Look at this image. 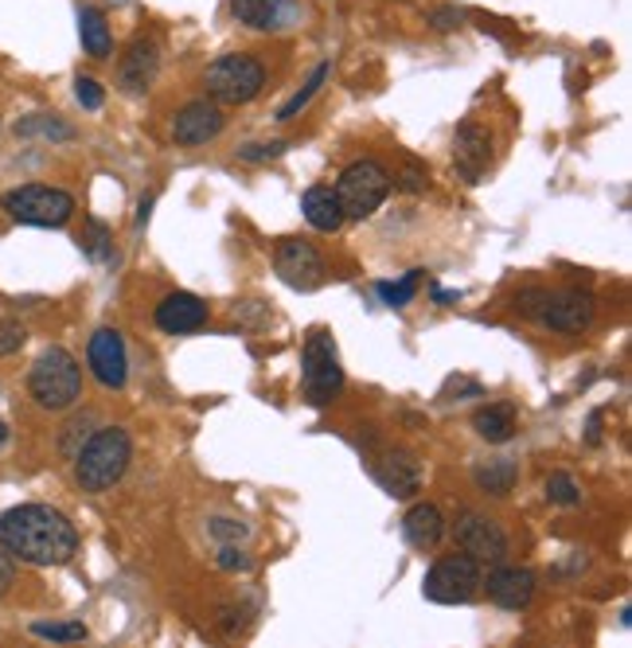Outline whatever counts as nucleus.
Masks as SVG:
<instances>
[{
  "mask_svg": "<svg viewBox=\"0 0 632 648\" xmlns=\"http://www.w3.org/2000/svg\"><path fill=\"white\" fill-rule=\"evenodd\" d=\"M0 547L16 563L67 566L79 555V528L51 504H16L0 511Z\"/></svg>",
  "mask_w": 632,
  "mask_h": 648,
  "instance_id": "f257e3e1",
  "label": "nucleus"
},
{
  "mask_svg": "<svg viewBox=\"0 0 632 648\" xmlns=\"http://www.w3.org/2000/svg\"><path fill=\"white\" fill-rule=\"evenodd\" d=\"M71 461H74V484L83 493L91 496L110 493L114 484L126 476L129 461H133V438H129L126 426H102L83 441V449Z\"/></svg>",
  "mask_w": 632,
  "mask_h": 648,
  "instance_id": "f03ea898",
  "label": "nucleus"
},
{
  "mask_svg": "<svg viewBox=\"0 0 632 648\" xmlns=\"http://www.w3.org/2000/svg\"><path fill=\"white\" fill-rule=\"evenodd\" d=\"M512 309L550 332H586L597 320V297L589 290H542V285H527V290L515 293Z\"/></svg>",
  "mask_w": 632,
  "mask_h": 648,
  "instance_id": "7ed1b4c3",
  "label": "nucleus"
},
{
  "mask_svg": "<svg viewBox=\"0 0 632 648\" xmlns=\"http://www.w3.org/2000/svg\"><path fill=\"white\" fill-rule=\"evenodd\" d=\"M28 399L51 414L71 411L83 399V367L67 347L51 344L36 356V364L28 367Z\"/></svg>",
  "mask_w": 632,
  "mask_h": 648,
  "instance_id": "20e7f679",
  "label": "nucleus"
},
{
  "mask_svg": "<svg viewBox=\"0 0 632 648\" xmlns=\"http://www.w3.org/2000/svg\"><path fill=\"white\" fill-rule=\"evenodd\" d=\"M0 211L9 215L12 223H24V227H67L74 220V196L67 188H51V184H20L12 192L0 196Z\"/></svg>",
  "mask_w": 632,
  "mask_h": 648,
  "instance_id": "39448f33",
  "label": "nucleus"
},
{
  "mask_svg": "<svg viewBox=\"0 0 632 648\" xmlns=\"http://www.w3.org/2000/svg\"><path fill=\"white\" fill-rule=\"evenodd\" d=\"M203 86H207V98L219 102V106H250L258 94L266 91V67L258 56L230 51V56L207 63Z\"/></svg>",
  "mask_w": 632,
  "mask_h": 648,
  "instance_id": "423d86ee",
  "label": "nucleus"
},
{
  "mask_svg": "<svg viewBox=\"0 0 632 648\" xmlns=\"http://www.w3.org/2000/svg\"><path fill=\"white\" fill-rule=\"evenodd\" d=\"M391 173H386L383 161H375V156H359V161H351L344 173H339L336 180V200H339V211H344V220H371L379 208H383V200L391 196Z\"/></svg>",
  "mask_w": 632,
  "mask_h": 648,
  "instance_id": "0eeeda50",
  "label": "nucleus"
},
{
  "mask_svg": "<svg viewBox=\"0 0 632 648\" xmlns=\"http://www.w3.org/2000/svg\"><path fill=\"white\" fill-rule=\"evenodd\" d=\"M301 384H305V399L312 407H332L344 391V367H339V352L336 340L324 329H312L305 337V352H301Z\"/></svg>",
  "mask_w": 632,
  "mask_h": 648,
  "instance_id": "6e6552de",
  "label": "nucleus"
},
{
  "mask_svg": "<svg viewBox=\"0 0 632 648\" xmlns=\"http://www.w3.org/2000/svg\"><path fill=\"white\" fill-rule=\"evenodd\" d=\"M485 586V563H477L473 555H450L430 566V575L421 582V593L438 605H468Z\"/></svg>",
  "mask_w": 632,
  "mask_h": 648,
  "instance_id": "1a4fd4ad",
  "label": "nucleus"
},
{
  "mask_svg": "<svg viewBox=\"0 0 632 648\" xmlns=\"http://www.w3.org/2000/svg\"><path fill=\"white\" fill-rule=\"evenodd\" d=\"M453 539H457V547L465 555H473L477 563H508L512 555V543H508L504 528L485 516V511H473V508H461L457 520H453Z\"/></svg>",
  "mask_w": 632,
  "mask_h": 648,
  "instance_id": "9d476101",
  "label": "nucleus"
},
{
  "mask_svg": "<svg viewBox=\"0 0 632 648\" xmlns=\"http://www.w3.org/2000/svg\"><path fill=\"white\" fill-rule=\"evenodd\" d=\"M274 270L289 290H301V293L317 290V285H324V278H329V266H324V255L317 250V243L297 238V235L277 243Z\"/></svg>",
  "mask_w": 632,
  "mask_h": 648,
  "instance_id": "9b49d317",
  "label": "nucleus"
},
{
  "mask_svg": "<svg viewBox=\"0 0 632 648\" xmlns=\"http://www.w3.org/2000/svg\"><path fill=\"white\" fill-rule=\"evenodd\" d=\"M230 16L250 32L277 36V32L301 28L309 9H305V0H230Z\"/></svg>",
  "mask_w": 632,
  "mask_h": 648,
  "instance_id": "f8f14e48",
  "label": "nucleus"
},
{
  "mask_svg": "<svg viewBox=\"0 0 632 648\" xmlns=\"http://www.w3.org/2000/svg\"><path fill=\"white\" fill-rule=\"evenodd\" d=\"M367 466H371V476L383 484V493H391L394 500H410L421 488V461L414 449L383 446L367 453Z\"/></svg>",
  "mask_w": 632,
  "mask_h": 648,
  "instance_id": "ddd939ff",
  "label": "nucleus"
},
{
  "mask_svg": "<svg viewBox=\"0 0 632 648\" xmlns=\"http://www.w3.org/2000/svg\"><path fill=\"white\" fill-rule=\"evenodd\" d=\"M227 129V114H223L219 102L211 98H192L183 102L180 110L172 114V141L183 149H195V145H207V141H215Z\"/></svg>",
  "mask_w": 632,
  "mask_h": 648,
  "instance_id": "4468645a",
  "label": "nucleus"
},
{
  "mask_svg": "<svg viewBox=\"0 0 632 648\" xmlns=\"http://www.w3.org/2000/svg\"><path fill=\"white\" fill-rule=\"evenodd\" d=\"M160 74V44L153 36H133L118 59V86L129 98H141Z\"/></svg>",
  "mask_w": 632,
  "mask_h": 648,
  "instance_id": "2eb2a0df",
  "label": "nucleus"
},
{
  "mask_svg": "<svg viewBox=\"0 0 632 648\" xmlns=\"http://www.w3.org/2000/svg\"><path fill=\"white\" fill-rule=\"evenodd\" d=\"M86 364H91V375L106 391H121L129 384V356L121 332L118 329L94 332L91 344H86Z\"/></svg>",
  "mask_w": 632,
  "mask_h": 648,
  "instance_id": "dca6fc26",
  "label": "nucleus"
},
{
  "mask_svg": "<svg viewBox=\"0 0 632 648\" xmlns=\"http://www.w3.org/2000/svg\"><path fill=\"white\" fill-rule=\"evenodd\" d=\"M480 590H485L500 610H527L532 598H535V575L527 570V566L496 563L492 575L485 578Z\"/></svg>",
  "mask_w": 632,
  "mask_h": 648,
  "instance_id": "f3484780",
  "label": "nucleus"
},
{
  "mask_svg": "<svg viewBox=\"0 0 632 648\" xmlns=\"http://www.w3.org/2000/svg\"><path fill=\"white\" fill-rule=\"evenodd\" d=\"M153 320H156V329L168 332V337H183V332H195L207 325V305H203L195 293L176 290V293H165V297H160Z\"/></svg>",
  "mask_w": 632,
  "mask_h": 648,
  "instance_id": "a211bd4d",
  "label": "nucleus"
},
{
  "mask_svg": "<svg viewBox=\"0 0 632 648\" xmlns=\"http://www.w3.org/2000/svg\"><path fill=\"white\" fill-rule=\"evenodd\" d=\"M492 161V138H488V129L477 126V121H461L457 133H453V165L457 173L465 176L468 184H477L480 173L488 168Z\"/></svg>",
  "mask_w": 632,
  "mask_h": 648,
  "instance_id": "6ab92c4d",
  "label": "nucleus"
},
{
  "mask_svg": "<svg viewBox=\"0 0 632 648\" xmlns=\"http://www.w3.org/2000/svg\"><path fill=\"white\" fill-rule=\"evenodd\" d=\"M403 535L414 551H433L445 539V516L433 504H414L403 520Z\"/></svg>",
  "mask_w": 632,
  "mask_h": 648,
  "instance_id": "aec40b11",
  "label": "nucleus"
},
{
  "mask_svg": "<svg viewBox=\"0 0 632 648\" xmlns=\"http://www.w3.org/2000/svg\"><path fill=\"white\" fill-rule=\"evenodd\" d=\"M79 39H83V51L91 59H110L114 56V32H110V20L106 12L94 9V4H83L79 9Z\"/></svg>",
  "mask_w": 632,
  "mask_h": 648,
  "instance_id": "412c9836",
  "label": "nucleus"
},
{
  "mask_svg": "<svg viewBox=\"0 0 632 648\" xmlns=\"http://www.w3.org/2000/svg\"><path fill=\"white\" fill-rule=\"evenodd\" d=\"M301 211H305V220H309V227L324 231V235H336V231L344 227V211H339L336 192L324 188V184H317V188L305 192Z\"/></svg>",
  "mask_w": 632,
  "mask_h": 648,
  "instance_id": "4be33fe9",
  "label": "nucleus"
},
{
  "mask_svg": "<svg viewBox=\"0 0 632 648\" xmlns=\"http://www.w3.org/2000/svg\"><path fill=\"white\" fill-rule=\"evenodd\" d=\"M473 429H477L488 446H504V441L515 438L520 422H515V411L508 407V402H492V407L473 414Z\"/></svg>",
  "mask_w": 632,
  "mask_h": 648,
  "instance_id": "5701e85b",
  "label": "nucleus"
},
{
  "mask_svg": "<svg viewBox=\"0 0 632 648\" xmlns=\"http://www.w3.org/2000/svg\"><path fill=\"white\" fill-rule=\"evenodd\" d=\"M473 481L485 496H508L520 484V466L512 457H492V461H480L473 469Z\"/></svg>",
  "mask_w": 632,
  "mask_h": 648,
  "instance_id": "b1692460",
  "label": "nucleus"
},
{
  "mask_svg": "<svg viewBox=\"0 0 632 648\" xmlns=\"http://www.w3.org/2000/svg\"><path fill=\"white\" fill-rule=\"evenodd\" d=\"M16 138L24 141H51V145H63V141H74V126L59 114H28V118L16 121Z\"/></svg>",
  "mask_w": 632,
  "mask_h": 648,
  "instance_id": "393cba45",
  "label": "nucleus"
},
{
  "mask_svg": "<svg viewBox=\"0 0 632 648\" xmlns=\"http://www.w3.org/2000/svg\"><path fill=\"white\" fill-rule=\"evenodd\" d=\"M329 74H332V63H321V67H317V71L309 74V83H305L301 91H297L294 98H289V102L282 106V110H277V121H294L297 114H301L305 106H309V102L317 98V94H321V86L329 83Z\"/></svg>",
  "mask_w": 632,
  "mask_h": 648,
  "instance_id": "a878e982",
  "label": "nucleus"
},
{
  "mask_svg": "<svg viewBox=\"0 0 632 648\" xmlns=\"http://www.w3.org/2000/svg\"><path fill=\"white\" fill-rule=\"evenodd\" d=\"M79 247L91 262H110L114 258V235L102 220H86V231L79 235Z\"/></svg>",
  "mask_w": 632,
  "mask_h": 648,
  "instance_id": "bb28decb",
  "label": "nucleus"
},
{
  "mask_svg": "<svg viewBox=\"0 0 632 648\" xmlns=\"http://www.w3.org/2000/svg\"><path fill=\"white\" fill-rule=\"evenodd\" d=\"M32 637L71 645V640H86V637H91V629H86L83 621H32Z\"/></svg>",
  "mask_w": 632,
  "mask_h": 648,
  "instance_id": "cd10ccee",
  "label": "nucleus"
},
{
  "mask_svg": "<svg viewBox=\"0 0 632 648\" xmlns=\"http://www.w3.org/2000/svg\"><path fill=\"white\" fill-rule=\"evenodd\" d=\"M418 282H421V270H410L403 282H379L375 293L383 297V305H391V309H406V305L414 302V293H418Z\"/></svg>",
  "mask_w": 632,
  "mask_h": 648,
  "instance_id": "c85d7f7f",
  "label": "nucleus"
},
{
  "mask_svg": "<svg viewBox=\"0 0 632 648\" xmlns=\"http://www.w3.org/2000/svg\"><path fill=\"white\" fill-rule=\"evenodd\" d=\"M547 500L559 504V508H577L582 504V484L570 473H550L547 476Z\"/></svg>",
  "mask_w": 632,
  "mask_h": 648,
  "instance_id": "c756f323",
  "label": "nucleus"
},
{
  "mask_svg": "<svg viewBox=\"0 0 632 648\" xmlns=\"http://www.w3.org/2000/svg\"><path fill=\"white\" fill-rule=\"evenodd\" d=\"M94 414H79V419H71L63 426V434H59V453L63 457H74L79 449H83V441L94 434Z\"/></svg>",
  "mask_w": 632,
  "mask_h": 648,
  "instance_id": "7c9ffc66",
  "label": "nucleus"
},
{
  "mask_svg": "<svg viewBox=\"0 0 632 648\" xmlns=\"http://www.w3.org/2000/svg\"><path fill=\"white\" fill-rule=\"evenodd\" d=\"M394 184H398V188H403V192H410V196H421L426 192V188H430V168L421 165V161H406L403 165V173L394 176Z\"/></svg>",
  "mask_w": 632,
  "mask_h": 648,
  "instance_id": "2f4dec72",
  "label": "nucleus"
},
{
  "mask_svg": "<svg viewBox=\"0 0 632 648\" xmlns=\"http://www.w3.org/2000/svg\"><path fill=\"white\" fill-rule=\"evenodd\" d=\"M28 344V329L20 325V320H0V360H9V356H16L20 347Z\"/></svg>",
  "mask_w": 632,
  "mask_h": 648,
  "instance_id": "473e14b6",
  "label": "nucleus"
},
{
  "mask_svg": "<svg viewBox=\"0 0 632 648\" xmlns=\"http://www.w3.org/2000/svg\"><path fill=\"white\" fill-rule=\"evenodd\" d=\"M74 98H79V106H83V110H102L106 91H102L98 79H91V74H79V79H74Z\"/></svg>",
  "mask_w": 632,
  "mask_h": 648,
  "instance_id": "72a5a7b5",
  "label": "nucleus"
},
{
  "mask_svg": "<svg viewBox=\"0 0 632 648\" xmlns=\"http://www.w3.org/2000/svg\"><path fill=\"white\" fill-rule=\"evenodd\" d=\"M219 566H223V570H242V575H247L250 566H254V558H250L242 547H235V543H223V547H219Z\"/></svg>",
  "mask_w": 632,
  "mask_h": 648,
  "instance_id": "f704fd0d",
  "label": "nucleus"
},
{
  "mask_svg": "<svg viewBox=\"0 0 632 648\" xmlns=\"http://www.w3.org/2000/svg\"><path fill=\"white\" fill-rule=\"evenodd\" d=\"M285 141H270V145H247V149H239V156L242 161H250V165H262V161H274V156H282L285 153Z\"/></svg>",
  "mask_w": 632,
  "mask_h": 648,
  "instance_id": "c9c22d12",
  "label": "nucleus"
},
{
  "mask_svg": "<svg viewBox=\"0 0 632 648\" xmlns=\"http://www.w3.org/2000/svg\"><path fill=\"white\" fill-rule=\"evenodd\" d=\"M211 535L227 539V543H239V539L250 535V528H247V523H235V520H215V523H211Z\"/></svg>",
  "mask_w": 632,
  "mask_h": 648,
  "instance_id": "e433bc0d",
  "label": "nucleus"
},
{
  "mask_svg": "<svg viewBox=\"0 0 632 648\" xmlns=\"http://www.w3.org/2000/svg\"><path fill=\"white\" fill-rule=\"evenodd\" d=\"M12 582H16V558L0 547V598L12 590Z\"/></svg>",
  "mask_w": 632,
  "mask_h": 648,
  "instance_id": "4c0bfd02",
  "label": "nucleus"
},
{
  "mask_svg": "<svg viewBox=\"0 0 632 648\" xmlns=\"http://www.w3.org/2000/svg\"><path fill=\"white\" fill-rule=\"evenodd\" d=\"M430 20H433V28H438V32H453V28H461V12H457V9H438Z\"/></svg>",
  "mask_w": 632,
  "mask_h": 648,
  "instance_id": "58836bf2",
  "label": "nucleus"
},
{
  "mask_svg": "<svg viewBox=\"0 0 632 648\" xmlns=\"http://www.w3.org/2000/svg\"><path fill=\"white\" fill-rule=\"evenodd\" d=\"M589 446H601V414H589V434H586Z\"/></svg>",
  "mask_w": 632,
  "mask_h": 648,
  "instance_id": "ea45409f",
  "label": "nucleus"
},
{
  "mask_svg": "<svg viewBox=\"0 0 632 648\" xmlns=\"http://www.w3.org/2000/svg\"><path fill=\"white\" fill-rule=\"evenodd\" d=\"M461 293H453V290H433V302L438 305H450V302H457Z\"/></svg>",
  "mask_w": 632,
  "mask_h": 648,
  "instance_id": "a19ab883",
  "label": "nucleus"
},
{
  "mask_svg": "<svg viewBox=\"0 0 632 648\" xmlns=\"http://www.w3.org/2000/svg\"><path fill=\"white\" fill-rule=\"evenodd\" d=\"M148 211H153V196H145V200H141V208H138V223H145V220H148Z\"/></svg>",
  "mask_w": 632,
  "mask_h": 648,
  "instance_id": "79ce46f5",
  "label": "nucleus"
},
{
  "mask_svg": "<svg viewBox=\"0 0 632 648\" xmlns=\"http://www.w3.org/2000/svg\"><path fill=\"white\" fill-rule=\"evenodd\" d=\"M9 434H12V429H9V422H0V446H4V441H9Z\"/></svg>",
  "mask_w": 632,
  "mask_h": 648,
  "instance_id": "37998d69",
  "label": "nucleus"
}]
</instances>
